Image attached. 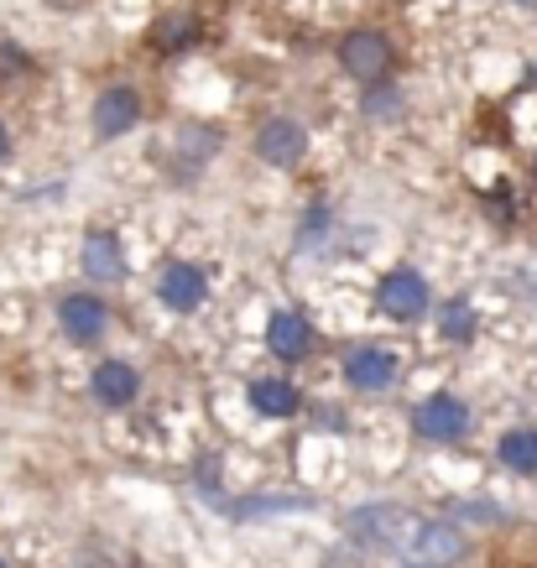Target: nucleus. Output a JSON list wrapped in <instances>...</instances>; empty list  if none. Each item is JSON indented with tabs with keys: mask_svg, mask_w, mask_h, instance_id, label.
I'll list each match as a JSON object with an SVG mask.
<instances>
[{
	"mask_svg": "<svg viewBox=\"0 0 537 568\" xmlns=\"http://www.w3.org/2000/svg\"><path fill=\"white\" fill-rule=\"evenodd\" d=\"M365 110H371V115H397V110H402V94H382V89L371 84V94H365Z\"/></svg>",
	"mask_w": 537,
	"mask_h": 568,
	"instance_id": "nucleus-19",
	"label": "nucleus"
},
{
	"mask_svg": "<svg viewBox=\"0 0 537 568\" xmlns=\"http://www.w3.org/2000/svg\"><path fill=\"white\" fill-rule=\"evenodd\" d=\"M438 334L454 339V345H465L469 334H475V308H469L465 297H449V303L438 308Z\"/></svg>",
	"mask_w": 537,
	"mask_h": 568,
	"instance_id": "nucleus-17",
	"label": "nucleus"
},
{
	"mask_svg": "<svg viewBox=\"0 0 537 568\" xmlns=\"http://www.w3.org/2000/svg\"><path fill=\"white\" fill-rule=\"evenodd\" d=\"M136 121H141L136 89L115 84V89H104L100 100H94V131H100V136H125Z\"/></svg>",
	"mask_w": 537,
	"mask_h": 568,
	"instance_id": "nucleus-9",
	"label": "nucleus"
},
{
	"mask_svg": "<svg viewBox=\"0 0 537 568\" xmlns=\"http://www.w3.org/2000/svg\"><path fill=\"white\" fill-rule=\"evenodd\" d=\"M32 73V58L17 48V42H0V84H17Z\"/></svg>",
	"mask_w": 537,
	"mask_h": 568,
	"instance_id": "nucleus-18",
	"label": "nucleus"
},
{
	"mask_svg": "<svg viewBox=\"0 0 537 568\" xmlns=\"http://www.w3.org/2000/svg\"><path fill=\"white\" fill-rule=\"evenodd\" d=\"M303 152H308V131L287 121V115H277V121H266L256 131V156L272 162V168H293V162H303Z\"/></svg>",
	"mask_w": 537,
	"mask_h": 568,
	"instance_id": "nucleus-7",
	"label": "nucleus"
},
{
	"mask_svg": "<svg viewBox=\"0 0 537 568\" xmlns=\"http://www.w3.org/2000/svg\"><path fill=\"white\" fill-rule=\"evenodd\" d=\"M417 527H423V517L402 511V506H365V511L349 517V532L365 548H407Z\"/></svg>",
	"mask_w": 537,
	"mask_h": 568,
	"instance_id": "nucleus-1",
	"label": "nucleus"
},
{
	"mask_svg": "<svg viewBox=\"0 0 537 568\" xmlns=\"http://www.w3.org/2000/svg\"><path fill=\"white\" fill-rule=\"evenodd\" d=\"M251 407H256L261 417H297V407H303V392H297L293 381H251Z\"/></svg>",
	"mask_w": 537,
	"mask_h": 568,
	"instance_id": "nucleus-13",
	"label": "nucleus"
},
{
	"mask_svg": "<svg viewBox=\"0 0 537 568\" xmlns=\"http://www.w3.org/2000/svg\"><path fill=\"white\" fill-rule=\"evenodd\" d=\"M340 69L355 79V84H382L386 73H392V42L382 32H349L340 42Z\"/></svg>",
	"mask_w": 537,
	"mask_h": 568,
	"instance_id": "nucleus-2",
	"label": "nucleus"
},
{
	"mask_svg": "<svg viewBox=\"0 0 537 568\" xmlns=\"http://www.w3.org/2000/svg\"><path fill=\"white\" fill-rule=\"evenodd\" d=\"M58 324H63V334H69L73 345H94L104 334V324H110V308L94 293H73V297H63Z\"/></svg>",
	"mask_w": 537,
	"mask_h": 568,
	"instance_id": "nucleus-8",
	"label": "nucleus"
},
{
	"mask_svg": "<svg viewBox=\"0 0 537 568\" xmlns=\"http://www.w3.org/2000/svg\"><path fill=\"white\" fill-rule=\"evenodd\" d=\"M496 454L506 459V469H517V475H537V428H511V433H501Z\"/></svg>",
	"mask_w": 537,
	"mask_h": 568,
	"instance_id": "nucleus-15",
	"label": "nucleus"
},
{
	"mask_svg": "<svg viewBox=\"0 0 537 568\" xmlns=\"http://www.w3.org/2000/svg\"><path fill=\"white\" fill-rule=\"evenodd\" d=\"M156 297L168 303L173 313H193L204 308L209 297V276L193 266V261H173V266H162V276H156Z\"/></svg>",
	"mask_w": 537,
	"mask_h": 568,
	"instance_id": "nucleus-5",
	"label": "nucleus"
},
{
	"mask_svg": "<svg viewBox=\"0 0 537 568\" xmlns=\"http://www.w3.org/2000/svg\"><path fill=\"white\" fill-rule=\"evenodd\" d=\"M0 568H6V564H0Z\"/></svg>",
	"mask_w": 537,
	"mask_h": 568,
	"instance_id": "nucleus-23",
	"label": "nucleus"
},
{
	"mask_svg": "<svg viewBox=\"0 0 537 568\" xmlns=\"http://www.w3.org/2000/svg\"><path fill=\"white\" fill-rule=\"evenodd\" d=\"M89 392H94V402H100V407H125V402H136L141 376L125 361H104V365H94Z\"/></svg>",
	"mask_w": 537,
	"mask_h": 568,
	"instance_id": "nucleus-11",
	"label": "nucleus"
},
{
	"mask_svg": "<svg viewBox=\"0 0 537 568\" xmlns=\"http://www.w3.org/2000/svg\"><path fill=\"white\" fill-rule=\"evenodd\" d=\"M397 355L382 345H361L345 355V381L355 386V392H386L392 381H397Z\"/></svg>",
	"mask_w": 537,
	"mask_h": 568,
	"instance_id": "nucleus-6",
	"label": "nucleus"
},
{
	"mask_svg": "<svg viewBox=\"0 0 537 568\" xmlns=\"http://www.w3.org/2000/svg\"><path fill=\"white\" fill-rule=\"evenodd\" d=\"M376 297H382V313L386 318H397V324H417V318L428 313V282H423L417 272H407V266L386 272L382 287H376Z\"/></svg>",
	"mask_w": 537,
	"mask_h": 568,
	"instance_id": "nucleus-3",
	"label": "nucleus"
},
{
	"mask_svg": "<svg viewBox=\"0 0 537 568\" xmlns=\"http://www.w3.org/2000/svg\"><path fill=\"white\" fill-rule=\"evenodd\" d=\"M199 42V21L189 17V11H173V17H162L152 27V48L156 52H183Z\"/></svg>",
	"mask_w": 537,
	"mask_h": 568,
	"instance_id": "nucleus-16",
	"label": "nucleus"
},
{
	"mask_svg": "<svg viewBox=\"0 0 537 568\" xmlns=\"http://www.w3.org/2000/svg\"><path fill=\"white\" fill-rule=\"evenodd\" d=\"M533 173H537V162H533Z\"/></svg>",
	"mask_w": 537,
	"mask_h": 568,
	"instance_id": "nucleus-22",
	"label": "nucleus"
},
{
	"mask_svg": "<svg viewBox=\"0 0 537 568\" xmlns=\"http://www.w3.org/2000/svg\"><path fill=\"white\" fill-rule=\"evenodd\" d=\"M407 568H428V564H407Z\"/></svg>",
	"mask_w": 537,
	"mask_h": 568,
	"instance_id": "nucleus-21",
	"label": "nucleus"
},
{
	"mask_svg": "<svg viewBox=\"0 0 537 568\" xmlns=\"http://www.w3.org/2000/svg\"><path fill=\"white\" fill-rule=\"evenodd\" d=\"M266 345L277 361H303L313 349V328L308 318H297V313H272V324H266Z\"/></svg>",
	"mask_w": 537,
	"mask_h": 568,
	"instance_id": "nucleus-12",
	"label": "nucleus"
},
{
	"mask_svg": "<svg viewBox=\"0 0 537 568\" xmlns=\"http://www.w3.org/2000/svg\"><path fill=\"white\" fill-rule=\"evenodd\" d=\"M413 428L423 433V438H434V444H459V438L469 433V407L459 402V396L438 392L413 413Z\"/></svg>",
	"mask_w": 537,
	"mask_h": 568,
	"instance_id": "nucleus-4",
	"label": "nucleus"
},
{
	"mask_svg": "<svg viewBox=\"0 0 537 568\" xmlns=\"http://www.w3.org/2000/svg\"><path fill=\"white\" fill-rule=\"evenodd\" d=\"M84 272L94 276V282H115V276H125V251L115 235H104V230H94L84 241Z\"/></svg>",
	"mask_w": 537,
	"mask_h": 568,
	"instance_id": "nucleus-14",
	"label": "nucleus"
},
{
	"mask_svg": "<svg viewBox=\"0 0 537 568\" xmlns=\"http://www.w3.org/2000/svg\"><path fill=\"white\" fill-rule=\"evenodd\" d=\"M6 152H11V131H6V121H0V162H6Z\"/></svg>",
	"mask_w": 537,
	"mask_h": 568,
	"instance_id": "nucleus-20",
	"label": "nucleus"
},
{
	"mask_svg": "<svg viewBox=\"0 0 537 568\" xmlns=\"http://www.w3.org/2000/svg\"><path fill=\"white\" fill-rule=\"evenodd\" d=\"M459 552H465V537L454 532V527H434V521H423L413 532V542H407V558H413V564H428V568L454 564Z\"/></svg>",
	"mask_w": 537,
	"mask_h": 568,
	"instance_id": "nucleus-10",
	"label": "nucleus"
}]
</instances>
